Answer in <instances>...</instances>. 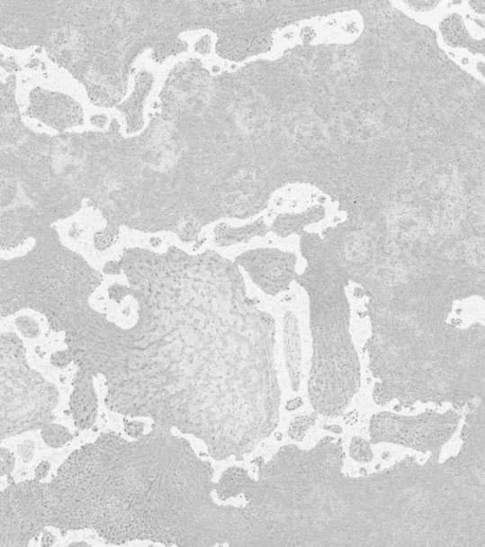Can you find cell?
I'll return each instance as SVG.
<instances>
[{
	"label": "cell",
	"mask_w": 485,
	"mask_h": 547,
	"mask_svg": "<svg viewBox=\"0 0 485 547\" xmlns=\"http://www.w3.org/2000/svg\"><path fill=\"white\" fill-rule=\"evenodd\" d=\"M268 232L269 228L261 220L239 227L221 223L214 228L213 242L220 247H229L247 243L257 237H265Z\"/></svg>",
	"instance_id": "10"
},
{
	"label": "cell",
	"mask_w": 485,
	"mask_h": 547,
	"mask_svg": "<svg viewBox=\"0 0 485 547\" xmlns=\"http://www.w3.org/2000/svg\"><path fill=\"white\" fill-rule=\"evenodd\" d=\"M296 257L278 250L247 251L233 261L264 293L276 296L290 288L295 276Z\"/></svg>",
	"instance_id": "6"
},
{
	"label": "cell",
	"mask_w": 485,
	"mask_h": 547,
	"mask_svg": "<svg viewBox=\"0 0 485 547\" xmlns=\"http://www.w3.org/2000/svg\"><path fill=\"white\" fill-rule=\"evenodd\" d=\"M53 54L63 64H73L77 59L79 40L74 31L62 29L57 32L51 43Z\"/></svg>",
	"instance_id": "11"
},
{
	"label": "cell",
	"mask_w": 485,
	"mask_h": 547,
	"mask_svg": "<svg viewBox=\"0 0 485 547\" xmlns=\"http://www.w3.org/2000/svg\"><path fill=\"white\" fill-rule=\"evenodd\" d=\"M31 320L32 319H30V317H22V319H19V321H17L16 324L17 326H19V329L21 330L24 337L29 339H35L39 337L40 333V328L37 323Z\"/></svg>",
	"instance_id": "16"
},
{
	"label": "cell",
	"mask_w": 485,
	"mask_h": 547,
	"mask_svg": "<svg viewBox=\"0 0 485 547\" xmlns=\"http://www.w3.org/2000/svg\"><path fill=\"white\" fill-rule=\"evenodd\" d=\"M463 444L440 462L407 456L384 470L344 473L343 440L272 457L279 546L485 547V415H465Z\"/></svg>",
	"instance_id": "2"
},
{
	"label": "cell",
	"mask_w": 485,
	"mask_h": 547,
	"mask_svg": "<svg viewBox=\"0 0 485 547\" xmlns=\"http://www.w3.org/2000/svg\"><path fill=\"white\" fill-rule=\"evenodd\" d=\"M325 429L328 431L333 432L334 433H343V429H340L338 426L326 427Z\"/></svg>",
	"instance_id": "22"
},
{
	"label": "cell",
	"mask_w": 485,
	"mask_h": 547,
	"mask_svg": "<svg viewBox=\"0 0 485 547\" xmlns=\"http://www.w3.org/2000/svg\"><path fill=\"white\" fill-rule=\"evenodd\" d=\"M301 405H302V401L301 398L298 397L293 400H291L290 402H287L285 409L287 411H294V410L300 408Z\"/></svg>",
	"instance_id": "21"
},
{
	"label": "cell",
	"mask_w": 485,
	"mask_h": 547,
	"mask_svg": "<svg viewBox=\"0 0 485 547\" xmlns=\"http://www.w3.org/2000/svg\"><path fill=\"white\" fill-rule=\"evenodd\" d=\"M349 452L354 460L358 463L368 464L373 459L371 443L363 437L355 436L351 440Z\"/></svg>",
	"instance_id": "13"
},
{
	"label": "cell",
	"mask_w": 485,
	"mask_h": 547,
	"mask_svg": "<svg viewBox=\"0 0 485 547\" xmlns=\"http://www.w3.org/2000/svg\"><path fill=\"white\" fill-rule=\"evenodd\" d=\"M74 390L69 398V412L75 425L81 431L92 429L97 421L99 399L95 390L94 378L76 372Z\"/></svg>",
	"instance_id": "8"
},
{
	"label": "cell",
	"mask_w": 485,
	"mask_h": 547,
	"mask_svg": "<svg viewBox=\"0 0 485 547\" xmlns=\"http://www.w3.org/2000/svg\"><path fill=\"white\" fill-rule=\"evenodd\" d=\"M241 467L214 482L189 440L153 423L130 441L114 432L83 446L78 500L85 531L112 544L274 546L271 489Z\"/></svg>",
	"instance_id": "3"
},
{
	"label": "cell",
	"mask_w": 485,
	"mask_h": 547,
	"mask_svg": "<svg viewBox=\"0 0 485 547\" xmlns=\"http://www.w3.org/2000/svg\"><path fill=\"white\" fill-rule=\"evenodd\" d=\"M462 416L455 410H427L415 416L384 412L370 421L372 444L390 443L441 456L443 448L457 432Z\"/></svg>",
	"instance_id": "5"
},
{
	"label": "cell",
	"mask_w": 485,
	"mask_h": 547,
	"mask_svg": "<svg viewBox=\"0 0 485 547\" xmlns=\"http://www.w3.org/2000/svg\"><path fill=\"white\" fill-rule=\"evenodd\" d=\"M50 464L48 461H42L34 471V479L42 481L45 479L50 470Z\"/></svg>",
	"instance_id": "19"
},
{
	"label": "cell",
	"mask_w": 485,
	"mask_h": 547,
	"mask_svg": "<svg viewBox=\"0 0 485 547\" xmlns=\"http://www.w3.org/2000/svg\"><path fill=\"white\" fill-rule=\"evenodd\" d=\"M14 454L6 448L0 446V478L10 475L15 467Z\"/></svg>",
	"instance_id": "15"
},
{
	"label": "cell",
	"mask_w": 485,
	"mask_h": 547,
	"mask_svg": "<svg viewBox=\"0 0 485 547\" xmlns=\"http://www.w3.org/2000/svg\"><path fill=\"white\" fill-rule=\"evenodd\" d=\"M123 421L125 424V433L131 436L133 439H137L140 437L143 433H145V423L137 420L129 421L128 419H124Z\"/></svg>",
	"instance_id": "17"
},
{
	"label": "cell",
	"mask_w": 485,
	"mask_h": 547,
	"mask_svg": "<svg viewBox=\"0 0 485 547\" xmlns=\"http://www.w3.org/2000/svg\"><path fill=\"white\" fill-rule=\"evenodd\" d=\"M41 535V546H51L57 542L56 536L48 532L47 529H44Z\"/></svg>",
	"instance_id": "20"
},
{
	"label": "cell",
	"mask_w": 485,
	"mask_h": 547,
	"mask_svg": "<svg viewBox=\"0 0 485 547\" xmlns=\"http://www.w3.org/2000/svg\"><path fill=\"white\" fill-rule=\"evenodd\" d=\"M283 351L292 389L298 392L301 380V335L298 319L291 311L283 317Z\"/></svg>",
	"instance_id": "9"
},
{
	"label": "cell",
	"mask_w": 485,
	"mask_h": 547,
	"mask_svg": "<svg viewBox=\"0 0 485 547\" xmlns=\"http://www.w3.org/2000/svg\"><path fill=\"white\" fill-rule=\"evenodd\" d=\"M318 414L314 413L309 416L296 417L289 429V435L292 439L301 442L308 432L316 424Z\"/></svg>",
	"instance_id": "14"
},
{
	"label": "cell",
	"mask_w": 485,
	"mask_h": 547,
	"mask_svg": "<svg viewBox=\"0 0 485 547\" xmlns=\"http://www.w3.org/2000/svg\"><path fill=\"white\" fill-rule=\"evenodd\" d=\"M40 432L44 443L49 448L55 450L63 448L75 438L67 427L53 422L48 423Z\"/></svg>",
	"instance_id": "12"
},
{
	"label": "cell",
	"mask_w": 485,
	"mask_h": 547,
	"mask_svg": "<svg viewBox=\"0 0 485 547\" xmlns=\"http://www.w3.org/2000/svg\"><path fill=\"white\" fill-rule=\"evenodd\" d=\"M35 451V446L31 440H25L24 442L17 447V452H19L21 458L24 463H29L32 460Z\"/></svg>",
	"instance_id": "18"
},
{
	"label": "cell",
	"mask_w": 485,
	"mask_h": 547,
	"mask_svg": "<svg viewBox=\"0 0 485 547\" xmlns=\"http://www.w3.org/2000/svg\"><path fill=\"white\" fill-rule=\"evenodd\" d=\"M30 111L32 116L59 131L76 125L79 118L77 105L69 97L41 90L31 95Z\"/></svg>",
	"instance_id": "7"
},
{
	"label": "cell",
	"mask_w": 485,
	"mask_h": 547,
	"mask_svg": "<svg viewBox=\"0 0 485 547\" xmlns=\"http://www.w3.org/2000/svg\"><path fill=\"white\" fill-rule=\"evenodd\" d=\"M130 294L133 325L104 320L86 351L106 408L193 435L214 460L243 461L279 425L273 317L241 274L220 268L155 270Z\"/></svg>",
	"instance_id": "1"
},
{
	"label": "cell",
	"mask_w": 485,
	"mask_h": 547,
	"mask_svg": "<svg viewBox=\"0 0 485 547\" xmlns=\"http://www.w3.org/2000/svg\"><path fill=\"white\" fill-rule=\"evenodd\" d=\"M58 387L31 367L22 340L0 334V444L56 419Z\"/></svg>",
	"instance_id": "4"
}]
</instances>
